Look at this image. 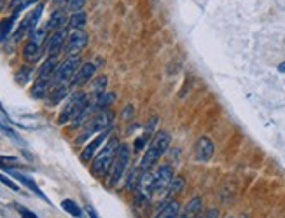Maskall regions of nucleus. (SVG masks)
Instances as JSON below:
<instances>
[{"instance_id": "nucleus-17", "label": "nucleus", "mask_w": 285, "mask_h": 218, "mask_svg": "<svg viewBox=\"0 0 285 218\" xmlns=\"http://www.w3.org/2000/svg\"><path fill=\"white\" fill-rule=\"evenodd\" d=\"M42 58V46L39 44H34L28 40L23 47V60L27 63H37Z\"/></svg>"}, {"instance_id": "nucleus-13", "label": "nucleus", "mask_w": 285, "mask_h": 218, "mask_svg": "<svg viewBox=\"0 0 285 218\" xmlns=\"http://www.w3.org/2000/svg\"><path fill=\"white\" fill-rule=\"evenodd\" d=\"M194 156L198 162H208L214 156V143L210 138L201 136L194 145Z\"/></svg>"}, {"instance_id": "nucleus-6", "label": "nucleus", "mask_w": 285, "mask_h": 218, "mask_svg": "<svg viewBox=\"0 0 285 218\" xmlns=\"http://www.w3.org/2000/svg\"><path fill=\"white\" fill-rule=\"evenodd\" d=\"M112 119H114V115H112V112L108 110H100L95 117L91 119L88 123V126H86L84 133H82V136L79 138V143L84 142V140H88L89 136H91L93 133H102V131L105 129H110V124H112Z\"/></svg>"}, {"instance_id": "nucleus-5", "label": "nucleus", "mask_w": 285, "mask_h": 218, "mask_svg": "<svg viewBox=\"0 0 285 218\" xmlns=\"http://www.w3.org/2000/svg\"><path fill=\"white\" fill-rule=\"evenodd\" d=\"M81 58L79 56H69L62 65H58L56 72H54V77H53V84L54 86H65L67 82H72L73 75L77 73V70L81 68Z\"/></svg>"}, {"instance_id": "nucleus-39", "label": "nucleus", "mask_w": 285, "mask_h": 218, "mask_svg": "<svg viewBox=\"0 0 285 218\" xmlns=\"http://www.w3.org/2000/svg\"><path fill=\"white\" fill-rule=\"evenodd\" d=\"M143 145H145V138H139L135 142V150H142Z\"/></svg>"}, {"instance_id": "nucleus-19", "label": "nucleus", "mask_w": 285, "mask_h": 218, "mask_svg": "<svg viewBox=\"0 0 285 218\" xmlns=\"http://www.w3.org/2000/svg\"><path fill=\"white\" fill-rule=\"evenodd\" d=\"M178 217H180V203L178 201H168L156 213L154 218H178Z\"/></svg>"}, {"instance_id": "nucleus-41", "label": "nucleus", "mask_w": 285, "mask_h": 218, "mask_svg": "<svg viewBox=\"0 0 285 218\" xmlns=\"http://www.w3.org/2000/svg\"><path fill=\"white\" fill-rule=\"evenodd\" d=\"M278 72L285 73V62H284V63H280V65H278Z\"/></svg>"}, {"instance_id": "nucleus-29", "label": "nucleus", "mask_w": 285, "mask_h": 218, "mask_svg": "<svg viewBox=\"0 0 285 218\" xmlns=\"http://www.w3.org/2000/svg\"><path fill=\"white\" fill-rule=\"evenodd\" d=\"M46 35H47V30H46V28H35V30L30 33V42L42 46V42H44V40H46Z\"/></svg>"}, {"instance_id": "nucleus-12", "label": "nucleus", "mask_w": 285, "mask_h": 218, "mask_svg": "<svg viewBox=\"0 0 285 218\" xmlns=\"http://www.w3.org/2000/svg\"><path fill=\"white\" fill-rule=\"evenodd\" d=\"M67 37H69V33H67L65 28H63V30L54 31V33L49 37V40H47V46H46L47 54H49V56H54V58L58 56V54L65 49Z\"/></svg>"}, {"instance_id": "nucleus-21", "label": "nucleus", "mask_w": 285, "mask_h": 218, "mask_svg": "<svg viewBox=\"0 0 285 218\" xmlns=\"http://www.w3.org/2000/svg\"><path fill=\"white\" fill-rule=\"evenodd\" d=\"M67 94H69V88H67V86H54L49 94H47L49 96V105L62 103V100H65Z\"/></svg>"}, {"instance_id": "nucleus-37", "label": "nucleus", "mask_w": 285, "mask_h": 218, "mask_svg": "<svg viewBox=\"0 0 285 218\" xmlns=\"http://www.w3.org/2000/svg\"><path fill=\"white\" fill-rule=\"evenodd\" d=\"M133 114H135V108L131 107V105H128V107L124 108V112H123V117L124 119H130V117H133Z\"/></svg>"}, {"instance_id": "nucleus-15", "label": "nucleus", "mask_w": 285, "mask_h": 218, "mask_svg": "<svg viewBox=\"0 0 285 218\" xmlns=\"http://www.w3.org/2000/svg\"><path fill=\"white\" fill-rule=\"evenodd\" d=\"M97 72V65L95 63H82L81 68L77 70V73L73 75L72 86H84L86 82H89Z\"/></svg>"}, {"instance_id": "nucleus-22", "label": "nucleus", "mask_w": 285, "mask_h": 218, "mask_svg": "<svg viewBox=\"0 0 285 218\" xmlns=\"http://www.w3.org/2000/svg\"><path fill=\"white\" fill-rule=\"evenodd\" d=\"M114 100H116V94L114 93H102V94L97 96V100H95V108L97 110H107V107H110L112 103H114Z\"/></svg>"}, {"instance_id": "nucleus-14", "label": "nucleus", "mask_w": 285, "mask_h": 218, "mask_svg": "<svg viewBox=\"0 0 285 218\" xmlns=\"http://www.w3.org/2000/svg\"><path fill=\"white\" fill-rule=\"evenodd\" d=\"M5 171L9 173V175L12 176V178H16V180L20 182V184H23L25 187L28 188V190H32L34 192L35 195H39L40 199H44V201H47V203H49V199H47V195L44 194L42 190H40V187L37 184H35L34 180H32L30 176H27V175H23V173H18V171H14V169H5Z\"/></svg>"}, {"instance_id": "nucleus-26", "label": "nucleus", "mask_w": 285, "mask_h": 218, "mask_svg": "<svg viewBox=\"0 0 285 218\" xmlns=\"http://www.w3.org/2000/svg\"><path fill=\"white\" fill-rule=\"evenodd\" d=\"M84 25H86V14L82 11L81 12H75V14L70 16L69 27L72 28V30H81Z\"/></svg>"}, {"instance_id": "nucleus-27", "label": "nucleus", "mask_w": 285, "mask_h": 218, "mask_svg": "<svg viewBox=\"0 0 285 218\" xmlns=\"http://www.w3.org/2000/svg\"><path fill=\"white\" fill-rule=\"evenodd\" d=\"M37 4V0H12L11 2V11H12V16L16 18L18 12H21L23 9H27L28 5H34Z\"/></svg>"}, {"instance_id": "nucleus-32", "label": "nucleus", "mask_w": 285, "mask_h": 218, "mask_svg": "<svg viewBox=\"0 0 285 218\" xmlns=\"http://www.w3.org/2000/svg\"><path fill=\"white\" fill-rule=\"evenodd\" d=\"M84 4H86V0H69L67 2V9H69L70 12H81L82 11V7H84Z\"/></svg>"}, {"instance_id": "nucleus-9", "label": "nucleus", "mask_w": 285, "mask_h": 218, "mask_svg": "<svg viewBox=\"0 0 285 218\" xmlns=\"http://www.w3.org/2000/svg\"><path fill=\"white\" fill-rule=\"evenodd\" d=\"M42 11H44V5H37V7H35L34 11H32L30 14L21 21L20 28H18V31H16V40H20V38L27 33L30 35L35 28H39L37 25H39V19H40V16H42Z\"/></svg>"}, {"instance_id": "nucleus-45", "label": "nucleus", "mask_w": 285, "mask_h": 218, "mask_svg": "<svg viewBox=\"0 0 285 218\" xmlns=\"http://www.w3.org/2000/svg\"><path fill=\"white\" fill-rule=\"evenodd\" d=\"M0 110H2V105H0Z\"/></svg>"}, {"instance_id": "nucleus-28", "label": "nucleus", "mask_w": 285, "mask_h": 218, "mask_svg": "<svg viewBox=\"0 0 285 218\" xmlns=\"http://www.w3.org/2000/svg\"><path fill=\"white\" fill-rule=\"evenodd\" d=\"M12 25H14V16L12 18H7L4 21H0V40H5L9 37L12 30Z\"/></svg>"}, {"instance_id": "nucleus-33", "label": "nucleus", "mask_w": 285, "mask_h": 218, "mask_svg": "<svg viewBox=\"0 0 285 218\" xmlns=\"http://www.w3.org/2000/svg\"><path fill=\"white\" fill-rule=\"evenodd\" d=\"M105 88H107V77H98L97 82H95V88H93V91H95V96L105 93Z\"/></svg>"}, {"instance_id": "nucleus-44", "label": "nucleus", "mask_w": 285, "mask_h": 218, "mask_svg": "<svg viewBox=\"0 0 285 218\" xmlns=\"http://www.w3.org/2000/svg\"><path fill=\"white\" fill-rule=\"evenodd\" d=\"M227 218H235V217H227Z\"/></svg>"}, {"instance_id": "nucleus-30", "label": "nucleus", "mask_w": 285, "mask_h": 218, "mask_svg": "<svg viewBox=\"0 0 285 218\" xmlns=\"http://www.w3.org/2000/svg\"><path fill=\"white\" fill-rule=\"evenodd\" d=\"M20 164V159L12 156H0V168L2 169H12L14 166Z\"/></svg>"}, {"instance_id": "nucleus-40", "label": "nucleus", "mask_w": 285, "mask_h": 218, "mask_svg": "<svg viewBox=\"0 0 285 218\" xmlns=\"http://www.w3.org/2000/svg\"><path fill=\"white\" fill-rule=\"evenodd\" d=\"M86 211H88V215H89V218H98V215H97V211L93 210V206H88V208H86Z\"/></svg>"}, {"instance_id": "nucleus-16", "label": "nucleus", "mask_w": 285, "mask_h": 218, "mask_svg": "<svg viewBox=\"0 0 285 218\" xmlns=\"http://www.w3.org/2000/svg\"><path fill=\"white\" fill-rule=\"evenodd\" d=\"M56 68H58V60L54 56H49L44 62V65L40 66L39 70V77L37 79H40V81H53V77H54V72H56Z\"/></svg>"}, {"instance_id": "nucleus-43", "label": "nucleus", "mask_w": 285, "mask_h": 218, "mask_svg": "<svg viewBox=\"0 0 285 218\" xmlns=\"http://www.w3.org/2000/svg\"><path fill=\"white\" fill-rule=\"evenodd\" d=\"M178 218H189V217H187V215H180Z\"/></svg>"}, {"instance_id": "nucleus-23", "label": "nucleus", "mask_w": 285, "mask_h": 218, "mask_svg": "<svg viewBox=\"0 0 285 218\" xmlns=\"http://www.w3.org/2000/svg\"><path fill=\"white\" fill-rule=\"evenodd\" d=\"M201 208H203V201H201V197H193V199H189L184 215H187L189 218H196V217H200Z\"/></svg>"}, {"instance_id": "nucleus-31", "label": "nucleus", "mask_w": 285, "mask_h": 218, "mask_svg": "<svg viewBox=\"0 0 285 218\" xmlns=\"http://www.w3.org/2000/svg\"><path fill=\"white\" fill-rule=\"evenodd\" d=\"M30 75H32V68L25 66V68H21L20 72L16 73V82H18V84H27Z\"/></svg>"}, {"instance_id": "nucleus-36", "label": "nucleus", "mask_w": 285, "mask_h": 218, "mask_svg": "<svg viewBox=\"0 0 285 218\" xmlns=\"http://www.w3.org/2000/svg\"><path fill=\"white\" fill-rule=\"evenodd\" d=\"M16 210L20 211V215H21V217H23V218H39V217H37V215H35V213H32V211H28L27 208L16 206Z\"/></svg>"}, {"instance_id": "nucleus-34", "label": "nucleus", "mask_w": 285, "mask_h": 218, "mask_svg": "<svg viewBox=\"0 0 285 218\" xmlns=\"http://www.w3.org/2000/svg\"><path fill=\"white\" fill-rule=\"evenodd\" d=\"M0 182L5 185V187H9L11 190H14V192H20V187L14 184V182L11 180V178H7V176H4V175H0Z\"/></svg>"}, {"instance_id": "nucleus-1", "label": "nucleus", "mask_w": 285, "mask_h": 218, "mask_svg": "<svg viewBox=\"0 0 285 218\" xmlns=\"http://www.w3.org/2000/svg\"><path fill=\"white\" fill-rule=\"evenodd\" d=\"M170 142H172V138H170V133L166 131H159L156 133L154 140L147 147L145 150V156L142 157V162H140V169L142 171H150V169L154 168L156 164L159 162V159L163 157V154L168 150L170 147Z\"/></svg>"}, {"instance_id": "nucleus-4", "label": "nucleus", "mask_w": 285, "mask_h": 218, "mask_svg": "<svg viewBox=\"0 0 285 218\" xmlns=\"http://www.w3.org/2000/svg\"><path fill=\"white\" fill-rule=\"evenodd\" d=\"M88 105H89L88 96H86L84 93H75V94L67 101L65 108H63V112L60 114L58 124H67L69 121H75Z\"/></svg>"}, {"instance_id": "nucleus-25", "label": "nucleus", "mask_w": 285, "mask_h": 218, "mask_svg": "<svg viewBox=\"0 0 285 218\" xmlns=\"http://www.w3.org/2000/svg\"><path fill=\"white\" fill-rule=\"evenodd\" d=\"M62 208L67 211L69 215H72V217H75V218H81L82 217V210H81V206H79L75 201H72V199H63L62 201Z\"/></svg>"}, {"instance_id": "nucleus-3", "label": "nucleus", "mask_w": 285, "mask_h": 218, "mask_svg": "<svg viewBox=\"0 0 285 218\" xmlns=\"http://www.w3.org/2000/svg\"><path fill=\"white\" fill-rule=\"evenodd\" d=\"M130 159H131L130 145L121 143L116 152V157H114V162L110 166V171H108V184H110V187H116L124 178V173H126L128 166H130Z\"/></svg>"}, {"instance_id": "nucleus-2", "label": "nucleus", "mask_w": 285, "mask_h": 218, "mask_svg": "<svg viewBox=\"0 0 285 218\" xmlns=\"http://www.w3.org/2000/svg\"><path fill=\"white\" fill-rule=\"evenodd\" d=\"M119 149V142L117 138H110L107 142V145L97 154V157L93 159V164H91V173L93 176L97 178H104L108 171H110V166L114 162V157H116V152Z\"/></svg>"}, {"instance_id": "nucleus-42", "label": "nucleus", "mask_w": 285, "mask_h": 218, "mask_svg": "<svg viewBox=\"0 0 285 218\" xmlns=\"http://www.w3.org/2000/svg\"><path fill=\"white\" fill-rule=\"evenodd\" d=\"M5 5V0H0V11H2V7Z\"/></svg>"}, {"instance_id": "nucleus-20", "label": "nucleus", "mask_w": 285, "mask_h": 218, "mask_svg": "<svg viewBox=\"0 0 285 218\" xmlns=\"http://www.w3.org/2000/svg\"><path fill=\"white\" fill-rule=\"evenodd\" d=\"M49 86H51L49 81H40V79H37L30 91V96L34 100H42V98H46V96L49 94Z\"/></svg>"}, {"instance_id": "nucleus-35", "label": "nucleus", "mask_w": 285, "mask_h": 218, "mask_svg": "<svg viewBox=\"0 0 285 218\" xmlns=\"http://www.w3.org/2000/svg\"><path fill=\"white\" fill-rule=\"evenodd\" d=\"M0 131H2V133H5L7 136H11L12 140H20V138H18V134L14 133V129H11V127H9L5 123H2V121H0Z\"/></svg>"}, {"instance_id": "nucleus-7", "label": "nucleus", "mask_w": 285, "mask_h": 218, "mask_svg": "<svg viewBox=\"0 0 285 218\" xmlns=\"http://www.w3.org/2000/svg\"><path fill=\"white\" fill-rule=\"evenodd\" d=\"M88 33L82 30H73L72 33H69L67 37V44H65V53L69 56H79L81 51L86 49L88 46Z\"/></svg>"}, {"instance_id": "nucleus-38", "label": "nucleus", "mask_w": 285, "mask_h": 218, "mask_svg": "<svg viewBox=\"0 0 285 218\" xmlns=\"http://www.w3.org/2000/svg\"><path fill=\"white\" fill-rule=\"evenodd\" d=\"M219 210H215V208H214V210H208L207 213H205V217L203 218H219Z\"/></svg>"}, {"instance_id": "nucleus-11", "label": "nucleus", "mask_w": 285, "mask_h": 218, "mask_svg": "<svg viewBox=\"0 0 285 218\" xmlns=\"http://www.w3.org/2000/svg\"><path fill=\"white\" fill-rule=\"evenodd\" d=\"M110 134V129H105V131H102V133H98L97 136L93 138L91 142L88 143V145L82 149V152H81V159H82V162H91L93 161V156L98 152V149H100L102 145H104V142L107 140V136Z\"/></svg>"}, {"instance_id": "nucleus-10", "label": "nucleus", "mask_w": 285, "mask_h": 218, "mask_svg": "<svg viewBox=\"0 0 285 218\" xmlns=\"http://www.w3.org/2000/svg\"><path fill=\"white\" fill-rule=\"evenodd\" d=\"M137 195H139V201H150V197L154 195V175L150 171H143L140 175L139 185H137Z\"/></svg>"}, {"instance_id": "nucleus-8", "label": "nucleus", "mask_w": 285, "mask_h": 218, "mask_svg": "<svg viewBox=\"0 0 285 218\" xmlns=\"http://www.w3.org/2000/svg\"><path fill=\"white\" fill-rule=\"evenodd\" d=\"M152 175H154V194L161 195L165 192H168L170 184L174 180V169H172V166L168 164L159 166L156 169V173H152Z\"/></svg>"}, {"instance_id": "nucleus-18", "label": "nucleus", "mask_w": 285, "mask_h": 218, "mask_svg": "<svg viewBox=\"0 0 285 218\" xmlns=\"http://www.w3.org/2000/svg\"><path fill=\"white\" fill-rule=\"evenodd\" d=\"M67 23V14L63 11H60V9H56V11L51 14L49 21H47L46 25V30L47 31H58V30H63V27H65Z\"/></svg>"}, {"instance_id": "nucleus-24", "label": "nucleus", "mask_w": 285, "mask_h": 218, "mask_svg": "<svg viewBox=\"0 0 285 218\" xmlns=\"http://www.w3.org/2000/svg\"><path fill=\"white\" fill-rule=\"evenodd\" d=\"M184 190H185L184 176H174V180H172V184H170L168 192H166V194H168V195H178V194H182Z\"/></svg>"}]
</instances>
